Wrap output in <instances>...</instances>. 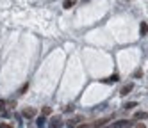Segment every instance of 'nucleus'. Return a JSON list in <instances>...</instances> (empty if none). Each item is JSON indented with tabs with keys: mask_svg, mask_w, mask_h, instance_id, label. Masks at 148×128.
I'll list each match as a JSON object with an SVG mask.
<instances>
[{
	"mask_svg": "<svg viewBox=\"0 0 148 128\" xmlns=\"http://www.w3.org/2000/svg\"><path fill=\"white\" fill-rule=\"evenodd\" d=\"M61 119H52V123H50V128H61Z\"/></svg>",
	"mask_w": 148,
	"mask_h": 128,
	"instance_id": "obj_6",
	"label": "nucleus"
},
{
	"mask_svg": "<svg viewBox=\"0 0 148 128\" xmlns=\"http://www.w3.org/2000/svg\"><path fill=\"white\" fill-rule=\"evenodd\" d=\"M141 75H143V71H141V69H137V71L134 73V77H141Z\"/></svg>",
	"mask_w": 148,
	"mask_h": 128,
	"instance_id": "obj_14",
	"label": "nucleus"
},
{
	"mask_svg": "<svg viewBox=\"0 0 148 128\" xmlns=\"http://www.w3.org/2000/svg\"><path fill=\"white\" fill-rule=\"evenodd\" d=\"M0 128H13V125H9V123H0Z\"/></svg>",
	"mask_w": 148,
	"mask_h": 128,
	"instance_id": "obj_12",
	"label": "nucleus"
},
{
	"mask_svg": "<svg viewBox=\"0 0 148 128\" xmlns=\"http://www.w3.org/2000/svg\"><path fill=\"white\" fill-rule=\"evenodd\" d=\"M129 125H130V121L121 119V121H116V123L112 125V128H125V126H129Z\"/></svg>",
	"mask_w": 148,
	"mask_h": 128,
	"instance_id": "obj_1",
	"label": "nucleus"
},
{
	"mask_svg": "<svg viewBox=\"0 0 148 128\" xmlns=\"http://www.w3.org/2000/svg\"><path fill=\"white\" fill-rule=\"evenodd\" d=\"M139 34H141V36H146V34H148V23H146V21H141V25H139Z\"/></svg>",
	"mask_w": 148,
	"mask_h": 128,
	"instance_id": "obj_2",
	"label": "nucleus"
},
{
	"mask_svg": "<svg viewBox=\"0 0 148 128\" xmlns=\"http://www.w3.org/2000/svg\"><path fill=\"white\" fill-rule=\"evenodd\" d=\"M73 4H75V0H64V9H70Z\"/></svg>",
	"mask_w": 148,
	"mask_h": 128,
	"instance_id": "obj_7",
	"label": "nucleus"
},
{
	"mask_svg": "<svg viewBox=\"0 0 148 128\" xmlns=\"http://www.w3.org/2000/svg\"><path fill=\"white\" fill-rule=\"evenodd\" d=\"M134 117H136V119H145V117H146V114H145V112H137Z\"/></svg>",
	"mask_w": 148,
	"mask_h": 128,
	"instance_id": "obj_9",
	"label": "nucleus"
},
{
	"mask_svg": "<svg viewBox=\"0 0 148 128\" xmlns=\"http://www.w3.org/2000/svg\"><path fill=\"white\" fill-rule=\"evenodd\" d=\"M77 121V119H75ZM75 121H68V128H73V126H75Z\"/></svg>",
	"mask_w": 148,
	"mask_h": 128,
	"instance_id": "obj_13",
	"label": "nucleus"
},
{
	"mask_svg": "<svg viewBox=\"0 0 148 128\" xmlns=\"http://www.w3.org/2000/svg\"><path fill=\"white\" fill-rule=\"evenodd\" d=\"M105 82H107V84H111V82H118V75H112V77H109Z\"/></svg>",
	"mask_w": 148,
	"mask_h": 128,
	"instance_id": "obj_8",
	"label": "nucleus"
},
{
	"mask_svg": "<svg viewBox=\"0 0 148 128\" xmlns=\"http://www.w3.org/2000/svg\"><path fill=\"white\" fill-rule=\"evenodd\" d=\"M5 103H4V100H0V109H2V107H4Z\"/></svg>",
	"mask_w": 148,
	"mask_h": 128,
	"instance_id": "obj_17",
	"label": "nucleus"
},
{
	"mask_svg": "<svg viewBox=\"0 0 148 128\" xmlns=\"http://www.w3.org/2000/svg\"><path fill=\"white\" fill-rule=\"evenodd\" d=\"M23 116L27 117V119H32V117L36 116V110H34V109H25V110H23Z\"/></svg>",
	"mask_w": 148,
	"mask_h": 128,
	"instance_id": "obj_3",
	"label": "nucleus"
},
{
	"mask_svg": "<svg viewBox=\"0 0 148 128\" xmlns=\"http://www.w3.org/2000/svg\"><path fill=\"white\" fill-rule=\"evenodd\" d=\"M132 87H134L132 84H127V85H123V89H121V93H120V94H121V96H127V94H129V93L132 91Z\"/></svg>",
	"mask_w": 148,
	"mask_h": 128,
	"instance_id": "obj_4",
	"label": "nucleus"
},
{
	"mask_svg": "<svg viewBox=\"0 0 148 128\" xmlns=\"http://www.w3.org/2000/svg\"><path fill=\"white\" fill-rule=\"evenodd\" d=\"M77 128H88V125H86V123H84V125H79Z\"/></svg>",
	"mask_w": 148,
	"mask_h": 128,
	"instance_id": "obj_15",
	"label": "nucleus"
},
{
	"mask_svg": "<svg viewBox=\"0 0 148 128\" xmlns=\"http://www.w3.org/2000/svg\"><path fill=\"white\" fill-rule=\"evenodd\" d=\"M97 128H109V126H107V123H105V125H100V126H97Z\"/></svg>",
	"mask_w": 148,
	"mask_h": 128,
	"instance_id": "obj_16",
	"label": "nucleus"
},
{
	"mask_svg": "<svg viewBox=\"0 0 148 128\" xmlns=\"http://www.w3.org/2000/svg\"><path fill=\"white\" fill-rule=\"evenodd\" d=\"M36 123H38V126H43V125H45V117H38Z\"/></svg>",
	"mask_w": 148,
	"mask_h": 128,
	"instance_id": "obj_10",
	"label": "nucleus"
},
{
	"mask_svg": "<svg viewBox=\"0 0 148 128\" xmlns=\"http://www.w3.org/2000/svg\"><path fill=\"white\" fill-rule=\"evenodd\" d=\"M50 112H52V109H50V107H43V114H45V116H48Z\"/></svg>",
	"mask_w": 148,
	"mask_h": 128,
	"instance_id": "obj_11",
	"label": "nucleus"
},
{
	"mask_svg": "<svg viewBox=\"0 0 148 128\" xmlns=\"http://www.w3.org/2000/svg\"><path fill=\"white\" fill-rule=\"evenodd\" d=\"M134 107H137V103H136V101H129V103L123 105V109H125V110H132Z\"/></svg>",
	"mask_w": 148,
	"mask_h": 128,
	"instance_id": "obj_5",
	"label": "nucleus"
},
{
	"mask_svg": "<svg viewBox=\"0 0 148 128\" xmlns=\"http://www.w3.org/2000/svg\"><path fill=\"white\" fill-rule=\"evenodd\" d=\"M137 128H145V125H137Z\"/></svg>",
	"mask_w": 148,
	"mask_h": 128,
	"instance_id": "obj_18",
	"label": "nucleus"
}]
</instances>
